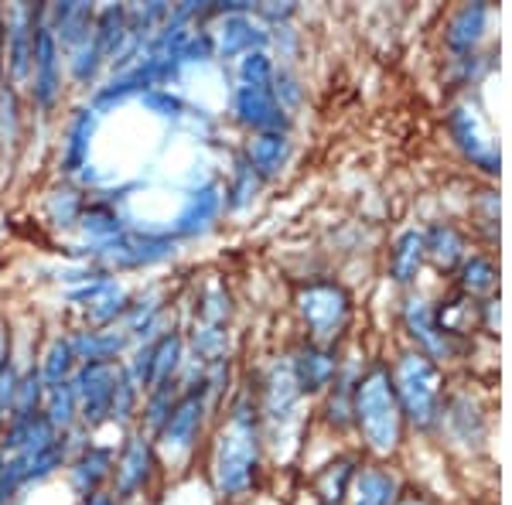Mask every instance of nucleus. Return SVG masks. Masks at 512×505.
Returning a JSON list of instances; mask_svg holds the SVG:
<instances>
[{"label": "nucleus", "instance_id": "a878e982", "mask_svg": "<svg viewBox=\"0 0 512 505\" xmlns=\"http://www.w3.org/2000/svg\"><path fill=\"white\" fill-rule=\"evenodd\" d=\"M424 250L437 267L451 270L458 263H465V236L454 226H448V222H437V226H431V233L424 236Z\"/></svg>", "mask_w": 512, "mask_h": 505}, {"label": "nucleus", "instance_id": "79ce46f5", "mask_svg": "<svg viewBox=\"0 0 512 505\" xmlns=\"http://www.w3.org/2000/svg\"><path fill=\"white\" fill-rule=\"evenodd\" d=\"M294 11H297L294 4H284V7H260V14H263V18H270V21H287Z\"/></svg>", "mask_w": 512, "mask_h": 505}, {"label": "nucleus", "instance_id": "f8f14e48", "mask_svg": "<svg viewBox=\"0 0 512 505\" xmlns=\"http://www.w3.org/2000/svg\"><path fill=\"white\" fill-rule=\"evenodd\" d=\"M41 7H14L7 14V59H11L14 79H28L31 59H35V38L41 28Z\"/></svg>", "mask_w": 512, "mask_h": 505}, {"label": "nucleus", "instance_id": "20e7f679", "mask_svg": "<svg viewBox=\"0 0 512 505\" xmlns=\"http://www.w3.org/2000/svg\"><path fill=\"white\" fill-rule=\"evenodd\" d=\"M297 311H301L304 325H308L311 345L328 349V345L345 331V325H349L352 297L342 284L315 280V284L301 287V294H297Z\"/></svg>", "mask_w": 512, "mask_h": 505}, {"label": "nucleus", "instance_id": "dca6fc26", "mask_svg": "<svg viewBox=\"0 0 512 505\" xmlns=\"http://www.w3.org/2000/svg\"><path fill=\"white\" fill-rule=\"evenodd\" d=\"M113 451L110 447H86L76 461H72V488L82 495V499H96L99 488H103L106 478H113Z\"/></svg>", "mask_w": 512, "mask_h": 505}, {"label": "nucleus", "instance_id": "4c0bfd02", "mask_svg": "<svg viewBox=\"0 0 512 505\" xmlns=\"http://www.w3.org/2000/svg\"><path fill=\"white\" fill-rule=\"evenodd\" d=\"M256 188H260L256 171L246 161H239L233 168V181H229V188H226V195H229L226 202L233 205V209H243V205H250L256 198Z\"/></svg>", "mask_w": 512, "mask_h": 505}, {"label": "nucleus", "instance_id": "e433bc0d", "mask_svg": "<svg viewBox=\"0 0 512 505\" xmlns=\"http://www.w3.org/2000/svg\"><path fill=\"white\" fill-rule=\"evenodd\" d=\"M274 62L267 59V52H253V55H243L239 59V79L243 86H253V89H274Z\"/></svg>", "mask_w": 512, "mask_h": 505}, {"label": "nucleus", "instance_id": "412c9836", "mask_svg": "<svg viewBox=\"0 0 512 505\" xmlns=\"http://www.w3.org/2000/svg\"><path fill=\"white\" fill-rule=\"evenodd\" d=\"M291 157L287 134H256L246 147V164L256 171V178H274Z\"/></svg>", "mask_w": 512, "mask_h": 505}, {"label": "nucleus", "instance_id": "72a5a7b5", "mask_svg": "<svg viewBox=\"0 0 512 505\" xmlns=\"http://www.w3.org/2000/svg\"><path fill=\"white\" fill-rule=\"evenodd\" d=\"M434 321L441 328V335H468L475 325V301L472 297H454V301L444 304L441 311H434Z\"/></svg>", "mask_w": 512, "mask_h": 505}, {"label": "nucleus", "instance_id": "0eeeda50", "mask_svg": "<svg viewBox=\"0 0 512 505\" xmlns=\"http://www.w3.org/2000/svg\"><path fill=\"white\" fill-rule=\"evenodd\" d=\"M175 253V239L171 236H154V233H120L106 243H99L96 260L106 267H151V263L164 260V256Z\"/></svg>", "mask_w": 512, "mask_h": 505}, {"label": "nucleus", "instance_id": "2f4dec72", "mask_svg": "<svg viewBox=\"0 0 512 505\" xmlns=\"http://www.w3.org/2000/svg\"><path fill=\"white\" fill-rule=\"evenodd\" d=\"M72 369H76V352H72L69 338H55L45 352V362H41L38 376L45 386H59V383H69Z\"/></svg>", "mask_w": 512, "mask_h": 505}, {"label": "nucleus", "instance_id": "a19ab883", "mask_svg": "<svg viewBox=\"0 0 512 505\" xmlns=\"http://www.w3.org/2000/svg\"><path fill=\"white\" fill-rule=\"evenodd\" d=\"M144 103L151 106L154 113H161V117H178V113L185 110V106H181V99L171 96V93H164V89H151Z\"/></svg>", "mask_w": 512, "mask_h": 505}, {"label": "nucleus", "instance_id": "1a4fd4ad", "mask_svg": "<svg viewBox=\"0 0 512 505\" xmlns=\"http://www.w3.org/2000/svg\"><path fill=\"white\" fill-rule=\"evenodd\" d=\"M31 93L41 110H55L62 96V65H59V41H55L52 28L41 21L35 38V59H31Z\"/></svg>", "mask_w": 512, "mask_h": 505}, {"label": "nucleus", "instance_id": "f704fd0d", "mask_svg": "<svg viewBox=\"0 0 512 505\" xmlns=\"http://www.w3.org/2000/svg\"><path fill=\"white\" fill-rule=\"evenodd\" d=\"M499 284V270L489 256H472V260L461 263V287L468 294H489Z\"/></svg>", "mask_w": 512, "mask_h": 505}, {"label": "nucleus", "instance_id": "473e14b6", "mask_svg": "<svg viewBox=\"0 0 512 505\" xmlns=\"http://www.w3.org/2000/svg\"><path fill=\"white\" fill-rule=\"evenodd\" d=\"M79 226L86 229V233L93 236V239H99V243H106V239H113V236L123 233L117 209H113V205H106V202L86 205L82 215H79Z\"/></svg>", "mask_w": 512, "mask_h": 505}, {"label": "nucleus", "instance_id": "a211bd4d", "mask_svg": "<svg viewBox=\"0 0 512 505\" xmlns=\"http://www.w3.org/2000/svg\"><path fill=\"white\" fill-rule=\"evenodd\" d=\"M93 21H96V11L89 4H55L48 28H52L55 41H62L65 52H72L82 41L93 38Z\"/></svg>", "mask_w": 512, "mask_h": 505}, {"label": "nucleus", "instance_id": "b1692460", "mask_svg": "<svg viewBox=\"0 0 512 505\" xmlns=\"http://www.w3.org/2000/svg\"><path fill=\"white\" fill-rule=\"evenodd\" d=\"M76 301L86 304L96 325H110V321H117L120 314L130 311L127 294H123L117 284H110V280H96L93 287H86L82 294H76Z\"/></svg>", "mask_w": 512, "mask_h": 505}, {"label": "nucleus", "instance_id": "6e6552de", "mask_svg": "<svg viewBox=\"0 0 512 505\" xmlns=\"http://www.w3.org/2000/svg\"><path fill=\"white\" fill-rule=\"evenodd\" d=\"M451 134L458 140V147L465 151L468 161L475 164V168L489 171L495 175L499 171V144L492 140L489 127H485L482 113H478V106L472 103H458L451 110Z\"/></svg>", "mask_w": 512, "mask_h": 505}, {"label": "nucleus", "instance_id": "9d476101", "mask_svg": "<svg viewBox=\"0 0 512 505\" xmlns=\"http://www.w3.org/2000/svg\"><path fill=\"white\" fill-rule=\"evenodd\" d=\"M178 362H181V338L171 335V331H164L161 338H154V342L137 355V362H134L137 389H147V393H151V389L171 383Z\"/></svg>", "mask_w": 512, "mask_h": 505}, {"label": "nucleus", "instance_id": "f257e3e1", "mask_svg": "<svg viewBox=\"0 0 512 505\" xmlns=\"http://www.w3.org/2000/svg\"><path fill=\"white\" fill-rule=\"evenodd\" d=\"M260 475V437H256V410L239 403L229 417V427L219 437L216 451V485L226 499H243Z\"/></svg>", "mask_w": 512, "mask_h": 505}, {"label": "nucleus", "instance_id": "4468645a", "mask_svg": "<svg viewBox=\"0 0 512 505\" xmlns=\"http://www.w3.org/2000/svg\"><path fill=\"white\" fill-rule=\"evenodd\" d=\"M291 376L301 393H318L338 376V359L321 345H304L291 362Z\"/></svg>", "mask_w": 512, "mask_h": 505}, {"label": "nucleus", "instance_id": "f03ea898", "mask_svg": "<svg viewBox=\"0 0 512 505\" xmlns=\"http://www.w3.org/2000/svg\"><path fill=\"white\" fill-rule=\"evenodd\" d=\"M352 413H355V420H359L366 444L373 447L376 454L396 451L400 434H403V413H400V403H396L390 369L376 366L355 383Z\"/></svg>", "mask_w": 512, "mask_h": 505}, {"label": "nucleus", "instance_id": "4be33fe9", "mask_svg": "<svg viewBox=\"0 0 512 505\" xmlns=\"http://www.w3.org/2000/svg\"><path fill=\"white\" fill-rule=\"evenodd\" d=\"M55 441V427L48 424L45 413H31V417H11V427L4 434V447L14 454L24 451H38V447L52 444Z\"/></svg>", "mask_w": 512, "mask_h": 505}, {"label": "nucleus", "instance_id": "2eb2a0df", "mask_svg": "<svg viewBox=\"0 0 512 505\" xmlns=\"http://www.w3.org/2000/svg\"><path fill=\"white\" fill-rule=\"evenodd\" d=\"M403 321H407V331L410 338L420 345V355H427V359H448L451 355V342L441 335V328H437L434 321V311L427 308V301H420V297H410L407 308H403Z\"/></svg>", "mask_w": 512, "mask_h": 505}, {"label": "nucleus", "instance_id": "c9c22d12", "mask_svg": "<svg viewBox=\"0 0 512 505\" xmlns=\"http://www.w3.org/2000/svg\"><path fill=\"white\" fill-rule=\"evenodd\" d=\"M229 294L219 284H209L202 291V304H198V325L205 328H226L229 321Z\"/></svg>", "mask_w": 512, "mask_h": 505}, {"label": "nucleus", "instance_id": "7ed1b4c3", "mask_svg": "<svg viewBox=\"0 0 512 505\" xmlns=\"http://www.w3.org/2000/svg\"><path fill=\"white\" fill-rule=\"evenodd\" d=\"M393 389H396V403L400 413H407L410 424L417 427H434L441 420V372L427 355L407 352L400 355L393 369Z\"/></svg>", "mask_w": 512, "mask_h": 505}, {"label": "nucleus", "instance_id": "393cba45", "mask_svg": "<svg viewBox=\"0 0 512 505\" xmlns=\"http://www.w3.org/2000/svg\"><path fill=\"white\" fill-rule=\"evenodd\" d=\"M69 345L82 362H113L127 345V331H79Z\"/></svg>", "mask_w": 512, "mask_h": 505}, {"label": "nucleus", "instance_id": "9b49d317", "mask_svg": "<svg viewBox=\"0 0 512 505\" xmlns=\"http://www.w3.org/2000/svg\"><path fill=\"white\" fill-rule=\"evenodd\" d=\"M233 110L239 123L260 130V134H284L287 130V113L277 103L274 89H253V86H239L233 96Z\"/></svg>", "mask_w": 512, "mask_h": 505}, {"label": "nucleus", "instance_id": "a18cd8bd", "mask_svg": "<svg viewBox=\"0 0 512 505\" xmlns=\"http://www.w3.org/2000/svg\"><path fill=\"white\" fill-rule=\"evenodd\" d=\"M4 465H7V461H4V454H0V478H4Z\"/></svg>", "mask_w": 512, "mask_h": 505}, {"label": "nucleus", "instance_id": "58836bf2", "mask_svg": "<svg viewBox=\"0 0 512 505\" xmlns=\"http://www.w3.org/2000/svg\"><path fill=\"white\" fill-rule=\"evenodd\" d=\"M69 55H72V76H76L79 82H93L96 72H99V65H103V55H99L96 41L93 38L82 41V45L72 48Z\"/></svg>", "mask_w": 512, "mask_h": 505}, {"label": "nucleus", "instance_id": "c756f323", "mask_svg": "<svg viewBox=\"0 0 512 505\" xmlns=\"http://www.w3.org/2000/svg\"><path fill=\"white\" fill-rule=\"evenodd\" d=\"M89 137H93V110H79L69 123V140L62 151V171H79L89 161Z\"/></svg>", "mask_w": 512, "mask_h": 505}, {"label": "nucleus", "instance_id": "39448f33", "mask_svg": "<svg viewBox=\"0 0 512 505\" xmlns=\"http://www.w3.org/2000/svg\"><path fill=\"white\" fill-rule=\"evenodd\" d=\"M120 376H123V369L117 362H82V369L76 372V379H72V389H76V400H79V417L86 420L89 427L113 417V403H117V393H120Z\"/></svg>", "mask_w": 512, "mask_h": 505}, {"label": "nucleus", "instance_id": "ea45409f", "mask_svg": "<svg viewBox=\"0 0 512 505\" xmlns=\"http://www.w3.org/2000/svg\"><path fill=\"white\" fill-rule=\"evenodd\" d=\"M212 55H216V38H212L209 31H192L178 52V65L181 62H205V59H212Z\"/></svg>", "mask_w": 512, "mask_h": 505}, {"label": "nucleus", "instance_id": "c03bdc74", "mask_svg": "<svg viewBox=\"0 0 512 505\" xmlns=\"http://www.w3.org/2000/svg\"><path fill=\"white\" fill-rule=\"evenodd\" d=\"M400 505H434V502L420 499V495H407V499H400Z\"/></svg>", "mask_w": 512, "mask_h": 505}, {"label": "nucleus", "instance_id": "bb28decb", "mask_svg": "<svg viewBox=\"0 0 512 505\" xmlns=\"http://www.w3.org/2000/svg\"><path fill=\"white\" fill-rule=\"evenodd\" d=\"M424 233H403L400 239L393 243V250H390V273H393V280H400V284H410V280L417 277V270H420V263H424Z\"/></svg>", "mask_w": 512, "mask_h": 505}, {"label": "nucleus", "instance_id": "5701e85b", "mask_svg": "<svg viewBox=\"0 0 512 505\" xmlns=\"http://www.w3.org/2000/svg\"><path fill=\"white\" fill-rule=\"evenodd\" d=\"M130 38V24H127V7H103L93 21V41L103 59H117L123 55V45Z\"/></svg>", "mask_w": 512, "mask_h": 505}, {"label": "nucleus", "instance_id": "cd10ccee", "mask_svg": "<svg viewBox=\"0 0 512 505\" xmlns=\"http://www.w3.org/2000/svg\"><path fill=\"white\" fill-rule=\"evenodd\" d=\"M485 4H465L458 14L451 18V28H448V45L454 52H472L478 45L485 31Z\"/></svg>", "mask_w": 512, "mask_h": 505}, {"label": "nucleus", "instance_id": "c85d7f7f", "mask_svg": "<svg viewBox=\"0 0 512 505\" xmlns=\"http://www.w3.org/2000/svg\"><path fill=\"white\" fill-rule=\"evenodd\" d=\"M352 478H355V461L352 458H338L328 468H321V475L315 478L321 505H342L345 495H349V488H352Z\"/></svg>", "mask_w": 512, "mask_h": 505}, {"label": "nucleus", "instance_id": "ddd939ff", "mask_svg": "<svg viewBox=\"0 0 512 505\" xmlns=\"http://www.w3.org/2000/svg\"><path fill=\"white\" fill-rule=\"evenodd\" d=\"M158 458H154V447L147 437H130L127 447L120 451L117 468H113V482H117V499H130L140 488L151 482Z\"/></svg>", "mask_w": 512, "mask_h": 505}, {"label": "nucleus", "instance_id": "423d86ee", "mask_svg": "<svg viewBox=\"0 0 512 505\" xmlns=\"http://www.w3.org/2000/svg\"><path fill=\"white\" fill-rule=\"evenodd\" d=\"M205 410H209V383H195L192 389H185L175 400L171 413L164 417V424L158 427V441L164 451L185 458L195 447L198 434H202Z\"/></svg>", "mask_w": 512, "mask_h": 505}, {"label": "nucleus", "instance_id": "6ab92c4d", "mask_svg": "<svg viewBox=\"0 0 512 505\" xmlns=\"http://www.w3.org/2000/svg\"><path fill=\"white\" fill-rule=\"evenodd\" d=\"M352 505H396L400 499V478L390 468H366L352 478Z\"/></svg>", "mask_w": 512, "mask_h": 505}, {"label": "nucleus", "instance_id": "7c9ffc66", "mask_svg": "<svg viewBox=\"0 0 512 505\" xmlns=\"http://www.w3.org/2000/svg\"><path fill=\"white\" fill-rule=\"evenodd\" d=\"M41 413L48 417V424L55 430H65L76 420L79 413V400H76V389L72 383H59V386H45V396H41Z\"/></svg>", "mask_w": 512, "mask_h": 505}, {"label": "nucleus", "instance_id": "37998d69", "mask_svg": "<svg viewBox=\"0 0 512 505\" xmlns=\"http://www.w3.org/2000/svg\"><path fill=\"white\" fill-rule=\"evenodd\" d=\"M86 505H117V499H113V495H103V492H99L96 499H89Z\"/></svg>", "mask_w": 512, "mask_h": 505}, {"label": "nucleus", "instance_id": "f3484780", "mask_svg": "<svg viewBox=\"0 0 512 505\" xmlns=\"http://www.w3.org/2000/svg\"><path fill=\"white\" fill-rule=\"evenodd\" d=\"M212 38H216V48H219L222 59L263 52V45H267V31L256 28L246 14H229V18H222V31Z\"/></svg>", "mask_w": 512, "mask_h": 505}, {"label": "nucleus", "instance_id": "aec40b11", "mask_svg": "<svg viewBox=\"0 0 512 505\" xmlns=\"http://www.w3.org/2000/svg\"><path fill=\"white\" fill-rule=\"evenodd\" d=\"M219 212H222V188L216 181H209V185H202L192 198H188L185 212L178 215V236L205 233V229L216 222Z\"/></svg>", "mask_w": 512, "mask_h": 505}, {"label": "nucleus", "instance_id": "49530a36", "mask_svg": "<svg viewBox=\"0 0 512 505\" xmlns=\"http://www.w3.org/2000/svg\"><path fill=\"white\" fill-rule=\"evenodd\" d=\"M4 417H7V413H0V430H4Z\"/></svg>", "mask_w": 512, "mask_h": 505}]
</instances>
